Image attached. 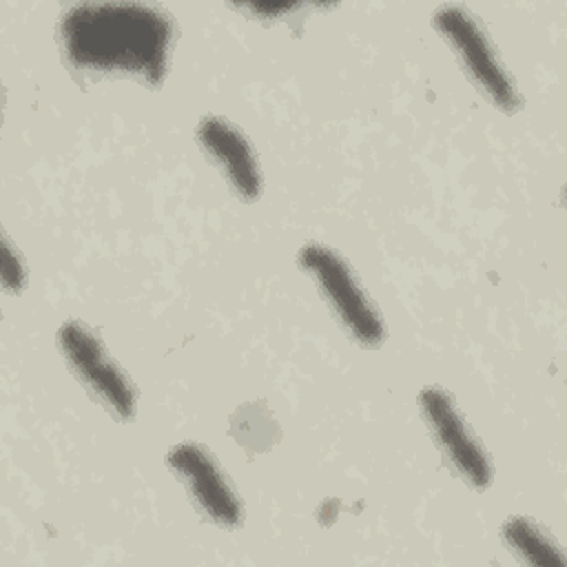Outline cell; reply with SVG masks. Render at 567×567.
Here are the masks:
<instances>
[{"instance_id":"7a4b0ae2","label":"cell","mask_w":567,"mask_h":567,"mask_svg":"<svg viewBox=\"0 0 567 567\" xmlns=\"http://www.w3.org/2000/svg\"><path fill=\"white\" fill-rule=\"evenodd\" d=\"M299 261L315 275L319 288L350 334L365 346H379L383 341V323L352 279L348 266L332 250L317 244L306 246L299 252Z\"/></svg>"},{"instance_id":"277c9868","label":"cell","mask_w":567,"mask_h":567,"mask_svg":"<svg viewBox=\"0 0 567 567\" xmlns=\"http://www.w3.org/2000/svg\"><path fill=\"white\" fill-rule=\"evenodd\" d=\"M60 346L80 374V379L91 385L122 419H131L135 410V399L128 381L117 370V365L106 357L100 341L78 323H64L58 332Z\"/></svg>"},{"instance_id":"52a82bcc","label":"cell","mask_w":567,"mask_h":567,"mask_svg":"<svg viewBox=\"0 0 567 567\" xmlns=\"http://www.w3.org/2000/svg\"><path fill=\"white\" fill-rule=\"evenodd\" d=\"M199 140L204 148L224 168L228 182L244 199H255L261 188L259 168L255 155L244 135L219 117H206L199 124Z\"/></svg>"},{"instance_id":"6da1fadb","label":"cell","mask_w":567,"mask_h":567,"mask_svg":"<svg viewBox=\"0 0 567 567\" xmlns=\"http://www.w3.org/2000/svg\"><path fill=\"white\" fill-rule=\"evenodd\" d=\"M173 24L148 4H78L64 13L60 35L66 58L78 69L126 71L146 82H162Z\"/></svg>"},{"instance_id":"ba28073f","label":"cell","mask_w":567,"mask_h":567,"mask_svg":"<svg viewBox=\"0 0 567 567\" xmlns=\"http://www.w3.org/2000/svg\"><path fill=\"white\" fill-rule=\"evenodd\" d=\"M503 534L507 543L523 554L529 563L543 565V567H565L563 556L556 551V547L547 540V536L529 520L525 518H512L505 523Z\"/></svg>"},{"instance_id":"8992f818","label":"cell","mask_w":567,"mask_h":567,"mask_svg":"<svg viewBox=\"0 0 567 567\" xmlns=\"http://www.w3.org/2000/svg\"><path fill=\"white\" fill-rule=\"evenodd\" d=\"M168 465L184 476L197 503L204 507V512L210 518H215L226 527H233L241 520L239 501L235 498L233 489L224 481L217 465L210 461V456L202 447L193 443L177 445L168 454Z\"/></svg>"},{"instance_id":"5b68a950","label":"cell","mask_w":567,"mask_h":567,"mask_svg":"<svg viewBox=\"0 0 567 567\" xmlns=\"http://www.w3.org/2000/svg\"><path fill=\"white\" fill-rule=\"evenodd\" d=\"M421 410L458 472H463L474 487H487L492 478L489 463L474 436L463 425L450 396L439 388H425L421 392Z\"/></svg>"},{"instance_id":"3957f363","label":"cell","mask_w":567,"mask_h":567,"mask_svg":"<svg viewBox=\"0 0 567 567\" xmlns=\"http://www.w3.org/2000/svg\"><path fill=\"white\" fill-rule=\"evenodd\" d=\"M436 27L445 33V38L454 44L458 55L463 58L472 78L483 86V91L501 106L516 109L518 95L503 66L498 64L487 38L476 27L472 16L458 7H443L436 11Z\"/></svg>"}]
</instances>
